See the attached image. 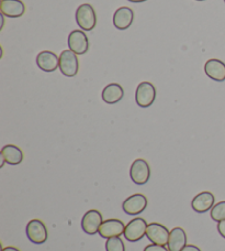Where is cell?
I'll return each mask as SVG.
<instances>
[{
    "instance_id": "1",
    "label": "cell",
    "mask_w": 225,
    "mask_h": 251,
    "mask_svg": "<svg viewBox=\"0 0 225 251\" xmlns=\"http://www.w3.org/2000/svg\"><path fill=\"white\" fill-rule=\"evenodd\" d=\"M76 21L80 29L92 31L97 25V15L91 4L84 3L76 10Z\"/></svg>"
},
{
    "instance_id": "2",
    "label": "cell",
    "mask_w": 225,
    "mask_h": 251,
    "mask_svg": "<svg viewBox=\"0 0 225 251\" xmlns=\"http://www.w3.org/2000/svg\"><path fill=\"white\" fill-rule=\"evenodd\" d=\"M148 224L146 221L142 217L133 218L132 221L128 223L124 229V238L131 243H136V241L141 240L144 236H146Z\"/></svg>"
},
{
    "instance_id": "3",
    "label": "cell",
    "mask_w": 225,
    "mask_h": 251,
    "mask_svg": "<svg viewBox=\"0 0 225 251\" xmlns=\"http://www.w3.org/2000/svg\"><path fill=\"white\" fill-rule=\"evenodd\" d=\"M60 71L66 77H74L79 70V61L76 53L71 50H65L60 55Z\"/></svg>"
},
{
    "instance_id": "4",
    "label": "cell",
    "mask_w": 225,
    "mask_h": 251,
    "mask_svg": "<svg viewBox=\"0 0 225 251\" xmlns=\"http://www.w3.org/2000/svg\"><path fill=\"white\" fill-rule=\"evenodd\" d=\"M26 237L33 244H44L48 238L47 228L40 219H32L26 225Z\"/></svg>"
},
{
    "instance_id": "5",
    "label": "cell",
    "mask_w": 225,
    "mask_h": 251,
    "mask_svg": "<svg viewBox=\"0 0 225 251\" xmlns=\"http://www.w3.org/2000/svg\"><path fill=\"white\" fill-rule=\"evenodd\" d=\"M151 176L150 165L143 159L135 160L130 168V177L137 185L146 184Z\"/></svg>"
},
{
    "instance_id": "6",
    "label": "cell",
    "mask_w": 225,
    "mask_h": 251,
    "mask_svg": "<svg viewBox=\"0 0 225 251\" xmlns=\"http://www.w3.org/2000/svg\"><path fill=\"white\" fill-rule=\"evenodd\" d=\"M156 98V89L154 85L143 82L137 86L136 93H135V100L136 104L141 107V108H148V107L153 105Z\"/></svg>"
},
{
    "instance_id": "7",
    "label": "cell",
    "mask_w": 225,
    "mask_h": 251,
    "mask_svg": "<svg viewBox=\"0 0 225 251\" xmlns=\"http://www.w3.org/2000/svg\"><path fill=\"white\" fill-rule=\"evenodd\" d=\"M103 223L101 213L97 209H90L84 215L82 219V228L85 234L96 235Z\"/></svg>"
},
{
    "instance_id": "8",
    "label": "cell",
    "mask_w": 225,
    "mask_h": 251,
    "mask_svg": "<svg viewBox=\"0 0 225 251\" xmlns=\"http://www.w3.org/2000/svg\"><path fill=\"white\" fill-rule=\"evenodd\" d=\"M170 231L167 227L161 225L159 223H151L147 226L146 237L152 244L166 246L168 244Z\"/></svg>"
},
{
    "instance_id": "9",
    "label": "cell",
    "mask_w": 225,
    "mask_h": 251,
    "mask_svg": "<svg viewBox=\"0 0 225 251\" xmlns=\"http://www.w3.org/2000/svg\"><path fill=\"white\" fill-rule=\"evenodd\" d=\"M147 207V199L143 194H133L123 201V212L131 216H136L143 213Z\"/></svg>"
},
{
    "instance_id": "10",
    "label": "cell",
    "mask_w": 225,
    "mask_h": 251,
    "mask_svg": "<svg viewBox=\"0 0 225 251\" xmlns=\"http://www.w3.org/2000/svg\"><path fill=\"white\" fill-rule=\"evenodd\" d=\"M125 225L122 221L120 219H107L102 223V225L99 229L98 234L100 235L102 238L109 239L112 237H120L124 234Z\"/></svg>"
},
{
    "instance_id": "11",
    "label": "cell",
    "mask_w": 225,
    "mask_h": 251,
    "mask_svg": "<svg viewBox=\"0 0 225 251\" xmlns=\"http://www.w3.org/2000/svg\"><path fill=\"white\" fill-rule=\"evenodd\" d=\"M69 50L76 53L77 55H83L88 51L89 41L85 32L79 30H74L68 35Z\"/></svg>"
},
{
    "instance_id": "12",
    "label": "cell",
    "mask_w": 225,
    "mask_h": 251,
    "mask_svg": "<svg viewBox=\"0 0 225 251\" xmlns=\"http://www.w3.org/2000/svg\"><path fill=\"white\" fill-rule=\"evenodd\" d=\"M214 195L211 192H202L193 197L191 201V207L195 212L203 214L212 209L214 206Z\"/></svg>"
},
{
    "instance_id": "13",
    "label": "cell",
    "mask_w": 225,
    "mask_h": 251,
    "mask_svg": "<svg viewBox=\"0 0 225 251\" xmlns=\"http://www.w3.org/2000/svg\"><path fill=\"white\" fill-rule=\"evenodd\" d=\"M0 11L4 17L19 18L24 15L25 4L21 0H1Z\"/></svg>"
},
{
    "instance_id": "14",
    "label": "cell",
    "mask_w": 225,
    "mask_h": 251,
    "mask_svg": "<svg viewBox=\"0 0 225 251\" xmlns=\"http://www.w3.org/2000/svg\"><path fill=\"white\" fill-rule=\"evenodd\" d=\"M37 64L44 72H54L60 66V57L51 51L40 52L37 56Z\"/></svg>"
},
{
    "instance_id": "15",
    "label": "cell",
    "mask_w": 225,
    "mask_h": 251,
    "mask_svg": "<svg viewBox=\"0 0 225 251\" xmlns=\"http://www.w3.org/2000/svg\"><path fill=\"white\" fill-rule=\"evenodd\" d=\"M134 19V12L131 8L121 7L114 12L113 25L116 29L127 30L131 26Z\"/></svg>"
},
{
    "instance_id": "16",
    "label": "cell",
    "mask_w": 225,
    "mask_h": 251,
    "mask_svg": "<svg viewBox=\"0 0 225 251\" xmlns=\"http://www.w3.org/2000/svg\"><path fill=\"white\" fill-rule=\"evenodd\" d=\"M205 74L215 82L225 80V64L218 59H211L204 65Z\"/></svg>"
},
{
    "instance_id": "17",
    "label": "cell",
    "mask_w": 225,
    "mask_h": 251,
    "mask_svg": "<svg viewBox=\"0 0 225 251\" xmlns=\"http://www.w3.org/2000/svg\"><path fill=\"white\" fill-rule=\"evenodd\" d=\"M102 100L106 102V104L109 105H114L116 102L121 101L123 96H124V91L123 87L119 84L112 83L107 85V86L103 88L102 91Z\"/></svg>"
},
{
    "instance_id": "18",
    "label": "cell",
    "mask_w": 225,
    "mask_h": 251,
    "mask_svg": "<svg viewBox=\"0 0 225 251\" xmlns=\"http://www.w3.org/2000/svg\"><path fill=\"white\" fill-rule=\"evenodd\" d=\"M187 246V234L182 228L176 227L170 231L167 247L169 251H181Z\"/></svg>"
},
{
    "instance_id": "19",
    "label": "cell",
    "mask_w": 225,
    "mask_h": 251,
    "mask_svg": "<svg viewBox=\"0 0 225 251\" xmlns=\"http://www.w3.org/2000/svg\"><path fill=\"white\" fill-rule=\"evenodd\" d=\"M0 155H2L4 160H6V162L10 165L20 164L24 158L23 152H22L19 147H17L15 145L4 146L1 149V153H0Z\"/></svg>"
},
{
    "instance_id": "20",
    "label": "cell",
    "mask_w": 225,
    "mask_h": 251,
    "mask_svg": "<svg viewBox=\"0 0 225 251\" xmlns=\"http://www.w3.org/2000/svg\"><path fill=\"white\" fill-rule=\"evenodd\" d=\"M211 218L214 222L225 221V201H220L217 205H214L211 209Z\"/></svg>"
},
{
    "instance_id": "21",
    "label": "cell",
    "mask_w": 225,
    "mask_h": 251,
    "mask_svg": "<svg viewBox=\"0 0 225 251\" xmlns=\"http://www.w3.org/2000/svg\"><path fill=\"white\" fill-rule=\"evenodd\" d=\"M106 251H125L123 240L120 237H112L106 241Z\"/></svg>"
},
{
    "instance_id": "22",
    "label": "cell",
    "mask_w": 225,
    "mask_h": 251,
    "mask_svg": "<svg viewBox=\"0 0 225 251\" xmlns=\"http://www.w3.org/2000/svg\"><path fill=\"white\" fill-rule=\"evenodd\" d=\"M144 251H169L168 248H166V246H160V245H148L144 249Z\"/></svg>"
},
{
    "instance_id": "23",
    "label": "cell",
    "mask_w": 225,
    "mask_h": 251,
    "mask_svg": "<svg viewBox=\"0 0 225 251\" xmlns=\"http://www.w3.org/2000/svg\"><path fill=\"white\" fill-rule=\"evenodd\" d=\"M218 231H219V234L225 239V221L218 223Z\"/></svg>"
},
{
    "instance_id": "24",
    "label": "cell",
    "mask_w": 225,
    "mask_h": 251,
    "mask_svg": "<svg viewBox=\"0 0 225 251\" xmlns=\"http://www.w3.org/2000/svg\"><path fill=\"white\" fill-rule=\"evenodd\" d=\"M181 251H201L199 247H197L195 245H187Z\"/></svg>"
},
{
    "instance_id": "25",
    "label": "cell",
    "mask_w": 225,
    "mask_h": 251,
    "mask_svg": "<svg viewBox=\"0 0 225 251\" xmlns=\"http://www.w3.org/2000/svg\"><path fill=\"white\" fill-rule=\"evenodd\" d=\"M1 251H20L18 248L16 247H12V246H9V247H4L2 248Z\"/></svg>"
},
{
    "instance_id": "26",
    "label": "cell",
    "mask_w": 225,
    "mask_h": 251,
    "mask_svg": "<svg viewBox=\"0 0 225 251\" xmlns=\"http://www.w3.org/2000/svg\"><path fill=\"white\" fill-rule=\"evenodd\" d=\"M130 2H134V3H141V2H145L147 0H128Z\"/></svg>"
},
{
    "instance_id": "27",
    "label": "cell",
    "mask_w": 225,
    "mask_h": 251,
    "mask_svg": "<svg viewBox=\"0 0 225 251\" xmlns=\"http://www.w3.org/2000/svg\"><path fill=\"white\" fill-rule=\"evenodd\" d=\"M196 1H204V0H196Z\"/></svg>"
},
{
    "instance_id": "28",
    "label": "cell",
    "mask_w": 225,
    "mask_h": 251,
    "mask_svg": "<svg viewBox=\"0 0 225 251\" xmlns=\"http://www.w3.org/2000/svg\"><path fill=\"white\" fill-rule=\"evenodd\" d=\"M224 2H225V0H224Z\"/></svg>"
}]
</instances>
